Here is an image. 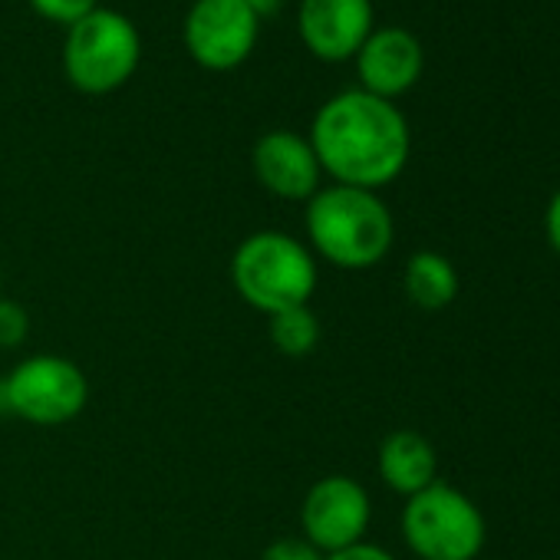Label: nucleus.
<instances>
[{"mask_svg":"<svg viewBox=\"0 0 560 560\" xmlns=\"http://www.w3.org/2000/svg\"><path fill=\"white\" fill-rule=\"evenodd\" d=\"M307 139L334 185L366 191L396 182L412 152V132L399 106L363 90L330 96L317 109Z\"/></svg>","mask_w":560,"mask_h":560,"instance_id":"f257e3e1","label":"nucleus"},{"mask_svg":"<svg viewBox=\"0 0 560 560\" xmlns=\"http://www.w3.org/2000/svg\"><path fill=\"white\" fill-rule=\"evenodd\" d=\"M311 250L343 270L376 267L396 237L393 214L376 191L327 185L307 201Z\"/></svg>","mask_w":560,"mask_h":560,"instance_id":"f03ea898","label":"nucleus"},{"mask_svg":"<svg viewBox=\"0 0 560 560\" xmlns=\"http://www.w3.org/2000/svg\"><path fill=\"white\" fill-rule=\"evenodd\" d=\"M317 280V254L288 231H254L231 254L234 291L264 317L311 304Z\"/></svg>","mask_w":560,"mask_h":560,"instance_id":"7ed1b4c3","label":"nucleus"},{"mask_svg":"<svg viewBox=\"0 0 560 560\" xmlns=\"http://www.w3.org/2000/svg\"><path fill=\"white\" fill-rule=\"evenodd\" d=\"M142 60V37L136 24L109 8H96L73 24L63 40L67 80L86 96H109L122 90Z\"/></svg>","mask_w":560,"mask_h":560,"instance_id":"20e7f679","label":"nucleus"},{"mask_svg":"<svg viewBox=\"0 0 560 560\" xmlns=\"http://www.w3.org/2000/svg\"><path fill=\"white\" fill-rule=\"evenodd\" d=\"M402 537L419 560H475L485 550L488 524L465 491L435 481L406 498Z\"/></svg>","mask_w":560,"mask_h":560,"instance_id":"39448f33","label":"nucleus"},{"mask_svg":"<svg viewBox=\"0 0 560 560\" xmlns=\"http://www.w3.org/2000/svg\"><path fill=\"white\" fill-rule=\"evenodd\" d=\"M86 402L90 380L67 357H27L0 380V412L18 416L31 425H67L86 409Z\"/></svg>","mask_w":560,"mask_h":560,"instance_id":"423d86ee","label":"nucleus"},{"mask_svg":"<svg viewBox=\"0 0 560 560\" xmlns=\"http://www.w3.org/2000/svg\"><path fill=\"white\" fill-rule=\"evenodd\" d=\"M260 21L241 0H191L182 40L188 57L211 73L237 70L257 47Z\"/></svg>","mask_w":560,"mask_h":560,"instance_id":"0eeeda50","label":"nucleus"},{"mask_svg":"<svg viewBox=\"0 0 560 560\" xmlns=\"http://www.w3.org/2000/svg\"><path fill=\"white\" fill-rule=\"evenodd\" d=\"M370 491L350 475H327L314 481L301 508L304 537L320 553H337L343 547L360 544L370 530Z\"/></svg>","mask_w":560,"mask_h":560,"instance_id":"6e6552de","label":"nucleus"},{"mask_svg":"<svg viewBox=\"0 0 560 560\" xmlns=\"http://www.w3.org/2000/svg\"><path fill=\"white\" fill-rule=\"evenodd\" d=\"M373 21V0H301L298 8L301 40L324 63L353 60L376 31Z\"/></svg>","mask_w":560,"mask_h":560,"instance_id":"1a4fd4ad","label":"nucleus"},{"mask_svg":"<svg viewBox=\"0 0 560 560\" xmlns=\"http://www.w3.org/2000/svg\"><path fill=\"white\" fill-rule=\"evenodd\" d=\"M254 178L260 188L284 201H311L320 191V162L307 136L291 129L264 132L250 152Z\"/></svg>","mask_w":560,"mask_h":560,"instance_id":"9d476101","label":"nucleus"},{"mask_svg":"<svg viewBox=\"0 0 560 560\" xmlns=\"http://www.w3.org/2000/svg\"><path fill=\"white\" fill-rule=\"evenodd\" d=\"M353 60H357L360 90L389 103L409 93L425 70V54H422L419 37L402 27L373 31Z\"/></svg>","mask_w":560,"mask_h":560,"instance_id":"9b49d317","label":"nucleus"},{"mask_svg":"<svg viewBox=\"0 0 560 560\" xmlns=\"http://www.w3.org/2000/svg\"><path fill=\"white\" fill-rule=\"evenodd\" d=\"M380 478L386 481V488H393L396 494H419L429 485L439 481V455L432 448V442L412 429H399L389 432L380 445Z\"/></svg>","mask_w":560,"mask_h":560,"instance_id":"f8f14e48","label":"nucleus"},{"mask_svg":"<svg viewBox=\"0 0 560 560\" xmlns=\"http://www.w3.org/2000/svg\"><path fill=\"white\" fill-rule=\"evenodd\" d=\"M406 298L422 311H445L458 298V270L439 250H419L402 270Z\"/></svg>","mask_w":560,"mask_h":560,"instance_id":"ddd939ff","label":"nucleus"},{"mask_svg":"<svg viewBox=\"0 0 560 560\" xmlns=\"http://www.w3.org/2000/svg\"><path fill=\"white\" fill-rule=\"evenodd\" d=\"M267 334H270V343L277 347V353L284 357H311L320 343V317L314 314L311 304L304 307H291V311H280L273 317H267Z\"/></svg>","mask_w":560,"mask_h":560,"instance_id":"4468645a","label":"nucleus"},{"mask_svg":"<svg viewBox=\"0 0 560 560\" xmlns=\"http://www.w3.org/2000/svg\"><path fill=\"white\" fill-rule=\"evenodd\" d=\"M31 337V314L24 304L0 298V350H18Z\"/></svg>","mask_w":560,"mask_h":560,"instance_id":"2eb2a0df","label":"nucleus"},{"mask_svg":"<svg viewBox=\"0 0 560 560\" xmlns=\"http://www.w3.org/2000/svg\"><path fill=\"white\" fill-rule=\"evenodd\" d=\"M27 4L50 24H60V27H73L80 24L83 18H90L96 8H100V0H27Z\"/></svg>","mask_w":560,"mask_h":560,"instance_id":"dca6fc26","label":"nucleus"},{"mask_svg":"<svg viewBox=\"0 0 560 560\" xmlns=\"http://www.w3.org/2000/svg\"><path fill=\"white\" fill-rule=\"evenodd\" d=\"M324 557L327 553H320L307 537H277L260 553V560H324Z\"/></svg>","mask_w":560,"mask_h":560,"instance_id":"f3484780","label":"nucleus"},{"mask_svg":"<svg viewBox=\"0 0 560 560\" xmlns=\"http://www.w3.org/2000/svg\"><path fill=\"white\" fill-rule=\"evenodd\" d=\"M324 560H396L386 547H380V544H366V540H360V544H353V547H343V550H337V553H327Z\"/></svg>","mask_w":560,"mask_h":560,"instance_id":"a211bd4d","label":"nucleus"},{"mask_svg":"<svg viewBox=\"0 0 560 560\" xmlns=\"http://www.w3.org/2000/svg\"><path fill=\"white\" fill-rule=\"evenodd\" d=\"M544 231H547V241H550V247L560 254V188H557V191H553V198L547 201Z\"/></svg>","mask_w":560,"mask_h":560,"instance_id":"6ab92c4d","label":"nucleus"},{"mask_svg":"<svg viewBox=\"0 0 560 560\" xmlns=\"http://www.w3.org/2000/svg\"><path fill=\"white\" fill-rule=\"evenodd\" d=\"M241 4L264 24V21H270V18H277L280 11H284V0H241Z\"/></svg>","mask_w":560,"mask_h":560,"instance_id":"aec40b11","label":"nucleus"},{"mask_svg":"<svg viewBox=\"0 0 560 560\" xmlns=\"http://www.w3.org/2000/svg\"><path fill=\"white\" fill-rule=\"evenodd\" d=\"M0 284H4V270H0Z\"/></svg>","mask_w":560,"mask_h":560,"instance_id":"412c9836","label":"nucleus"}]
</instances>
